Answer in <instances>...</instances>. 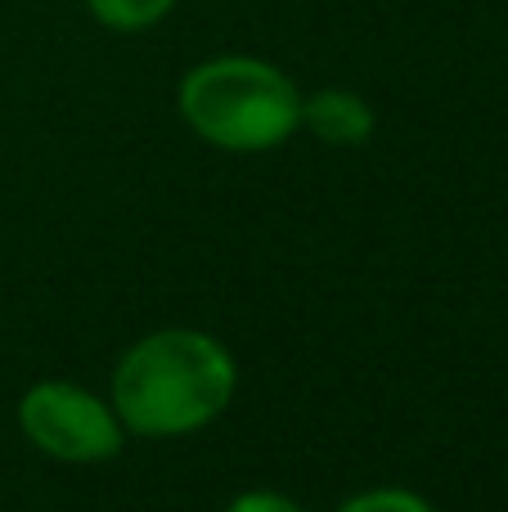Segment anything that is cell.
Returning a JSON list of instances; mask_svg holds the SVG:
<instances>
[{"mask_svg":"<svg viewBox=\"0 0 508 512\" xmlns=\"http://www.w3.org/2000/svg\"><path fill=\"white\" fill-rule=\"evenodd\" d=\"M180 117L198 140L225 153H266L302 126V95L266 59L225 54L185 72Z\"/></svg>","mask_w":508,"mask_h":512,"instance_id":"2","label":"cell"},{"mask_svg":"<svg viewBox=\"0 0 508 512\" xmlns=\"http://www.w3.org/2000/svg\"><path fill=\"white\" fill-rule=\"evenodd\" d=\"M18 427L41 454L59 463H104L122 454V418L72 382H36L18 400Z\"/></svg>","mask_w":508,"mask_h":512,"instance_id":"3","label":"cell"},{"mask_svg":"<svg viewBox=\"0 0 508 512\" xmlns=\"http://www.w3.org/2000/svg\"><path fill=\"white\" fill-rule=\"evenodd\" d=\"M225 512H302V504H293L288 495H275V490H248V495L230 499Z\"/></svg>","mask_w":508,"mask_h":512,"instance_id":"7","label":"cell"},{"mask_svg":"<svg viewBox=\"0 0 508 512\" xmlns=\"http://www.w3.org/2000/svg\"><path fill=\"white\" fill-rule=\"evenodd\" d=\"M338 512H432V504L414 490H401V486H383V490H365V495L347 499Z\"/></svg>","mask_w":508,"mask_h":512,"instance_id":"6","label":"cell"},{"mask_svg":"<svg viewBox=\"0 0 508 512\" xmlns=\"http://www.w3.org/2000/svg\"><path fill=\"white\" fill-rule=\"evenodd\" d=\"M234 355L203 328H158L117 360L113 409L135 436H189L234 396Z\"/></svg>","mask_w":508,"mask_h":512,"instance_id":"1","label":"cell"},{"mask_svg":"<svg viewBox=\"0 0 508 512\" xmlns=\"http://www.w3.org/2000/svg\"><path fill=\"white\" fill-rule=\"evenodd\" d=\"M86 5H90V14L104 27H113V32H144V27H153L158 18H167L176 0H86Z\"/></svg>","mask_w":508,"mask_h":512,"instance_id":"5","label":"cell"},{"mask_svg":"<svg viewBox=\"0 0 508 512\" xmlns=\"http://www.w3.org/2000/svg\"><path fill=\"white\" fill-rule=\"evenodd\" d=\"M302 126L320 144L333 149H356L374 135V108L351 90H320V95L302 99Z\"/></svg>","mask_w":508,"mask_h":512,"instance_id":"4","label":"cell"}]
</instances>
